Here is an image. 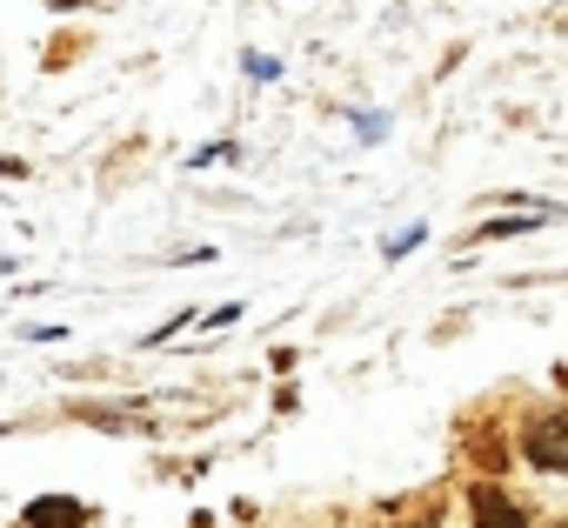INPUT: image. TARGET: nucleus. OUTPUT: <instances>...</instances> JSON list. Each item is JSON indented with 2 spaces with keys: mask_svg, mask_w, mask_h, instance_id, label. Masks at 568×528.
Returning a JSON list of instances; mask_svg holds the SVG:
<instances>
[{
  "mask_svg": "<svg viewBox=\"0 0 568 528\" xmlns=\"http://www.w3.org/2000/svg\"><path fill=\"white\" fill-rule=\"evenodd\" d=\"M521 448L535 468H568V415H528Z\"/></svg>",
  "mask_w": 568,
  "mask_h": 528,
  "instance_id": "f257e3e1",
  "label": "nucleus"
},
{
  "mask_svg": "<svg viewBox=\"0 0 568 528\" xmlns=\"http://www.w3.org/2000/svg\"><path fill=\"white\" fill-rule=\"evenodd\" d=\"M408 528H435V515H428V521H408Z\"/></svg>",
  "mask_w": 568,
  "mask_h": 528,
  "instance_id": "20e7f679",
  "label": "nucleus"
},
{
  "mask_svg": "<svg viewBox=\"0 0 568 528\" xmlns=\"http://www.w3.org/2000/svg\"><path fill=\"white\" fill-rule=\"evenodd\" d=\"M468 508H475V528H528V515H521L495 481H475V488H468Z\"/></svg>",
  "mask_w": 568,
  "mask_h": 528,
  "instance_id": "f03ea898",
  "label": "nucleus"
},
{
  "mask_svg": "<svg viewBox=\"0 0 568 528\" xmlns=\"http://www.w3.org/2000/svg\"><path fill=\"white\" fill-rule=\"evenodd\" d=\"M555 528H561V521H555Z\"/></svg>",
  "mask_w": 568,
  "mask_h": 528,
  "instance_id": "39448f33",
  "label": "nucleus"
},
{
  "mask_svg": "<svg viewBox=\"0 0 568 528\" xmlns=\"http://www.w3.org/2000/svg\"><path fill=\"white\" fill-rule=\"evenodd\" d=\"M88 521V501H74V495H41V501H28V528H81Z\"/></svg>",
  "mask_w": 568,
  "mask_h": 528,
  "instance_id": "7ed1b4c3",
  "label": "nucleus"
}]
</instances>
